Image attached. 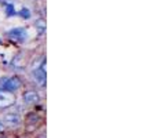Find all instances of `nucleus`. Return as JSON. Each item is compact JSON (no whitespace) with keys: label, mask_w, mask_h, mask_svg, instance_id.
<instances>
[{"label":"nucleus","mask_w":157,"mask_h":138,"mask_svg":"<svg viewBox=\"0 0 157 138\" xmlns=\"http://www.w3.org/2000/svg\"><path fill=\"white\" fill-rule=\"evenodd\" d=\"M21 87V80H19L17 76H13V77H4L0 80V90L3 91H10L14 93Z\"/></svg>","instance_id":"1"},{"label":"nucleus","mask_w":157,"mask_h":138,"mask_svg":"<svg viewBox=\"0 0 157 138\" xmlns=\"http://www.w3.org/2000/svg\"><path fill=\"white\" fill-rule=\"evenodd\" d=\"M14 102H15L14 94H11L10 91L0 90V108H8V106L14 105Z\"/></svg>","instance_id":"2"},{"label":"nucleus","mask_w":157,"mask_h":138,"mask_svg":"<svg viewBox=\"0 0 157 138\" xmlns=\"http://www.w3.org/2000/svg\"><path fill=\"white\" fill-rule=\"evenodd\" d=\"M7 35L10 36L11 39L18 40V41H24V40H26V37H28V32L25 28H14V29H11Z\"/></svg>","instance_id":"3"},{"label":"nucleus","mask_w":157,"mask_h":138,"mask_svg":"<svg viewBox=\"0 0 157 138\" xmlns=\"http://www.w3.org/2000/svg\"><path fill=\"white\" fill-rule=\"evenodd\" d=\"M3 122H4V124L14 127V126H18L21 123V119H19L18 113H6L3 116Z\"/></svg>","instance_id":"4"},{"label":"nucleus","mask_w":157,"mask_h":138,"mask_svg":"<svg viewBox=\"0 0 157 138\" xmlns=\"http://www.w3.org/2000/svg\"><path fill=\"white\" fill-rule=\"evenodd\" d=\"M33 79L37 83V86L43 87L44 83H46V72H44V68L41 66L40 69H35L33 70Z\"/></svg>","instance_id":"5"},{"label":"nucleus","mask_w":157,"mask_h":138,"mask_svg":"<svg viewBox=\"0 0 157 138\" xmlns=\"http://www.w3.org/2000/svg\"><path fill=\"white\" fill-rule=\"evenodd\" d=\"M24 101L28 105H35V104L39 102V95L33 91H28L24 94Z\"/></svg>","instance_id":"6"},{"label":"nucleus","mask_w":157,"mask_h":138,"mask_svg":"<svg viewBox=\"0 0 157 138\" xmlns=\"http://www.w3.org/2000/svg\"><path fill=\"white\" fill-rule=\"evenodd\" d=\"M36 28H37L39 33H43L46 30V22H44V19H37L36 21Z\"/></svg>","instance_id":"7"},{"label":"nucleus","mask_w":157,"mask_h":138,"mask_svg":"<svg viewBox=\"0 0 157 138\" xmlns=\"http://www.w3.org/2000/svg\"><path fill=\"white\" fill-rule=\"evenodd\" d=\"M18 14H19V15H21L24 19H29V18H30V11H29V8H25V7L21 8V10L18 11Z\"/></svg>","instance_id":"8"},{"label":"nucleus","mask_w":157,"mask_h":138,"mask_svg":"<svg viewBox=\"0 0 157 138\" xmlns=\"http://www.w3.org/2000/svg\"><path fill=\"white\" fill-rule=\"evenodd\" d=\"M13 66H15V68H22V66H24V64H22V61H21V55H18V57L14 58Z\"/></svg>","instance_id":"9"},{"label":"nucleus","mask_w":157,"mask_h":138,"mask_svg":"<svg viewBox=\"0 0 157 138\" xmlns=\"http://www.w3.org/2000/svg\"><path fill=\"white\" fill-rule=\"evenodd\" d=\"M6 13H7V15H8V17L14 15V14H15L14 6H13V4H6Z\"/></svg>","instance_id":"10"},{"label":"nucleus","mask_w":157,"mask_h":138,"mask_svg":"<svg viewBox=\"0 0 157 138\" xmlns=\"http://www.w3.org/2000/svg\"><path fill=\"white\" fill-rule=\"evenodd\" d=\"M3 130H4V124H3V123H0V133H2Z\"/></svg>","instance_id":"11"}]
</instances>
